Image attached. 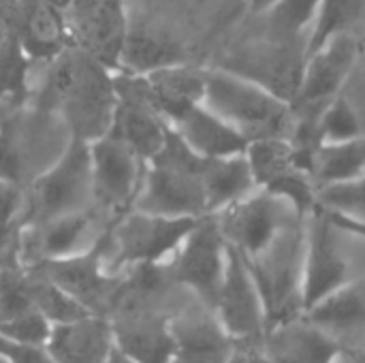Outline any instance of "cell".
Wrapping results in <instances>:
<instances>
[{
    "instance_id": "obj_18",
    "label": "cell",
    "mask_w": 365,
    "mask_h": 363,
    "mask_svg": "<svg viewBox=\"0 0 365 363\" xmlns=\"http://www.w3.org/2000/svg\"><path fill=\"white\" fill-rule=\"evenodd\" d=\"M45 349L53 363H107L115 349L113 325L109 319L92 315L53 325Z\"/></svg>"
},
{
    "instance_id": "obj_12",
    "label": "cell",
    "mask_w": 365,
    "mask_h": 363,
    "mask_svg": "<svg viewBox=\"0 0 365 363\" xmlns=\"http://www.w3.org/2000/svg\"><path fill=\"white\" fill-rule=\"evenodd\" d=\"M357 60V41L353 34L331 39L325 47L306 60L299 92L293 101V113H321L340 96Z\"/></svg>"
},
{
    "instance_id": "obj_20",
    "label": "cell",
    "mask_w": 365,
    "mask_h": 363,
    "mask_svg": "<svg viewBox=\"0 0 365 363\" xmlns=\"http://www.w3.org/2000/svg\"><path fill=\"white\" fill-rule=\"evenodd\" d=\"M180 137L201 156V158H229L246 154L250 139L242 135L227 120L210 111L205 105L188 111L175 126Z\"/></svg>"
},
{
    "instance_id": "obj_29",
    "label": "cell",
    "mask_w": 365,
    "mask_h": 363,
    "mask_svg": "<svg viewBox=\"0 0 365 363\" xmlns=\"http://www.w3.org/2000/svg\"><path fill=\"white\" fill-rule=\"evenodd\" d=\"M26 276H28V297L32 308L41 312L51 325H64L90 317V312L81 304H77L71 295H66L47 278L30 270L26 272Z\"/></svg>"
},
{
    "instance_id": "obj_30",
    "label": "cell",
    "mask_w": 365,
    "mask_h": 363,
    "mask_svg": "<svg viewBox=\"0 0 365 363\" xmlns=\"http://www.w3.org/2000/svg\"><path fill=\"white\" fill-rule=\"evenodd\" d=\"M323 0H278L265 15L267 32L282 39H306Z\"/></svg>"
},
{
    "instance_id": "obj_17",
    "label": "cell",
    "mask_w": 365,
    "mask_h": 363,
    "mask_svg": "<svg viewBox=\"0 0 365 363\" xmlns=\"http://www.w3.org/2000/svg\"><path fill=\"white\" fill-rule=\"evenodd\" d=\"M263 351L269 363H338L344 342L302 317L267 332Z\"/></svg>"
},
{
    "instance_id": "obj_45",
    "label": "cell",
    "mask_w": 365,
    "mask_h": 363,
    "mask_svg": "<svg viewBox=\"0 0 365 363\" xmlns=\"http://www.w3.org/2000/svg\"><path fill=\"white\" fill-rule=\"evenodd\" d=\"M4 39H6V34H4V30H2V28H0V45H2V43H4Z\"/></svg>"
},
{
    "instance_id": "obj_35",
    "label": "cell",
    "mask_w": 365,
    "mask_h": 363,
    "mask_svg": "<svg viewBox=\"0 0 365 363\" xmlns=\"http://www.w3.org/2000/svg\"><path fill=\"white\" fill-rule=\"evenodd\" d=\"M319 205L349 214V216H365V175H361L355 182L340 184V186H329L319 190Z\"/></svg>"
},
{
    "instance_id": "obj_38",
    "label": "cell",
    "mask_w": 365,
    "mask_h": 363,
    "mask_svg": "<svg viewBox=\"0 0 365 363\" xmlns=\"http://www.w3.org/2000/svg\"><path fill=\"white\" fill-rule=\"evenodd\" d=\"M21 212V188L17 184L0 180V225L17 223Z\"/></svg>"
},
{
    "instance_id": "obj_11",
    "label": "cell",
    "mask_w": 365,
    "mask_h": 363,
    "mask_svg": "<svg viewBox=\"0 0 365 363\" xmlns=\"http://www.w3.org/2000/svg\"><path fill=\"white\" fill-rule=\"evenodd\" d=\"M212 315L235 347H263L267 334L263 302L246 261L231 246L225 280Z\"/></svg>"
},
{
    "instance_id": "obj_32",
    "label": "cell",
    "mask_w": 365,
    "mask_h": 363,
    "mask_svg": "<svg viewBox=\"0 0 365 363\" xmlns=\"http://www.w3.org/2000/svg\"><path fill=\"white\" fill-rule=\"evenodd\" d=\"M30 60L26 58L17 39L6 36L0 45V101L21 98L26 94Z\"/></svg>"
},
{
    "instance_id": "obj_6",
    "label": "cell",
    "mask_w": 365,
    "mask_h": 363,
    "mask_svg": "<svg viewBox=\"0 0 365 363\" xmlns=\"http://www.w3.org/2000/svg\"><path fill=\"white\" fill-rule=\"evenodd\" d=\"M229 261V244L214 214L203 216L175 252L169 272L175 285L186 287L199 304L214 312Z\"/></svg>"
},
{
    "instance_id": "obj_5",
    "label": "cell",
    "mask_w": 365,
    "mask_h": 363,
    "mask_svg": "<svg viewBox=\"0 0 365 363\" xmlns=\"http://www.w3.org/2000/svg\"><path fill=\"white\" fill-rule=\"evenodd\" d=\"M201 218H167L143 212H128L107 227L113 270L141 263H163L175 257L184 240Z\"/></svg>"
},
{
    "instance_id": "obj_3",
    "label": "cell",
    "mask_w": 365,
    "mask_h": 363,
    "mask_svg": "<svg viewBox=\"0 0 365 363\" xmlns=\"http://www.w3.org/2000/svg\"><path fill=\"white\" fill-rule=\"evenodd\" d=\"M304 225L306 220L293 223L259 257H242L259 289L267 332L289 325L304 317Z\"/></svg>"
},
{
    "instance_id": "obj_15",
    "label": "cell",
    "mask_w": 365,
    "mask_h": 363,
    "mask_svg": "<svg viewBox=\"0 0 365 363\" xmlns=\"http://www.w3.org/2000/svg\"><path fill=\"white\" fill-rule=\"evenodd\" d=\"M115 349L135 363H171L175 336L171 321L154 310L120 312L111 319Z\"/></svg>"
},
{
    "instance_id": "obj_8",
    "label": "cell",
    "mask_w": 365,
    "mask_h": 363,
    "mask_svg": "<svg viewBox=\"0 0 365 363\" xmlns=\"http://www.w3.org/2000/svg\"><path fill=\"white\" fill-rule=\"evenodd\" d=\"M338 229L317 208L304 225V267L302 295L304 315L353 285L351 263L340 246Z\"/></svg>"
},
{
    "instance_id": "obj_19",
    "label": "cell",
    "mask_w": 365,
    "mask_h": 363,
    "mask_svg": "<svg viewBox=\"0 0 365 363\" xmlns=\"http://www.w3.org/2000/svg\"><path fill=\"white\" fill-rule=\"evenodd\" d=\"M171 327L175 336V355L171 363H227L233 355L235 344L205 308L203 312L173 319Z\"/></svg>"
},
{
    "instance_id": "obj_27",
    "label": "cell",
    "mask_w": 365,
    "mask_h": 363,
    "mask_svg": "<svg viewBox=\"0 0 365 363\" xmlns=\"http://www.w3.org/2000/svg\"><path fill=\"white\" fill-rule=\"evenodd\" d=\"M246 160L257 184V190H265L269 184L280 180L284 173L297 167L293 145L284 137L252 139L246 148Z\"/></svg>"
},
{
    "instance_id": "obj_43",
    "label": "cell",
    "mask_w": 365,
    "mask_h": 363,
    "mask_svg": "<svg viewBox=\"0 0 365 363\" xmlns=\"http://www.w3.org/2000/svg\"><path fill=\"white\" fill-rule=\"evenodd\" d=\"M45 4H49V6H53L56 11H60V13H64V15H68V11H71V6H73V2L75 0H43Z\"/></svg>"
},
{
    "instance_id": "obj_26",
    "label": "cell",
    "mask_w": 365,
    "mask_h": 363,
    "mask_svg": "<svg viewBox=\"0 0 365 363\" xmlns=\"http://www.w3.org/2000/svg\"><path fill=\"white\" fill-rule=\"evenodd\" d=\"M304 319L329 332L331 336L342 334V332L361 334L365 329V289H361L357 282H353L340 293L331 295L329 300L308 310Z\"/></svg>"
},
{
    "instance_id": "obj_39",
    "label": "cell",
    "mask_w": 365,
    "mask_h": 363,
    "mask_svg": "<svg viewBox=\"0 0 365 363\" xmlns=\"http://www.w3.org/2000/svg\"><path fill=\"white\" fill-rule=\"evenodd\" d=\"M319 210L329 218V223H331L340 233L357 235V237H364L365 240V218L349 216V214H340V212H334V210H327V208H321V205H319Z\"/></svg>"
},
{
    "instance_id": "obj_2",
    "label": "cell",
    "mask_w": 365,
    "mask_h": 363,
    "mask_svg": "<svg viewBox=\"0 0 365 363\" xmlns=\"http://www.w3.org/2000/svg\"><path fill=\"white\" fill-rule=\"evenodd\" d=\"M203 105L250 141L265 137L289 139L295 124L293 107L287 101L225 68L207 71Z\"/></svg>"
},
{
    "instance_id": "obj_25",
    "label": "cell",
    "mask_w": 365,
    "mask_h": 363,
    "mask_svg": "<svg viewBox=\"0 0 365 363\" xmlns=\"http://www.w3.org/2000/svg\"><path fill=\"white\" fill-rule=\"evenodd\" d=\"M310 175L319 190L349 184L365 175V133L351 141L321 145Z\"/></svg>"
},
{
    "instance_id": "obj_16",
    "label": "cell",
    "mask_w": 365,
    "mask_h": 363,
    "mask_svg": "<svg viewBox=\"0 0 365 363\" xmlns=\"http://www.w3.org/2000/svg\"><path fill=\"white\" fill-rule=\"evenodd\" d=\"M207 71L188 62L143 75V88L154 111L175 126L188 111L203 105Z\"/></svg>"
},
{
    "instance_id": "obj_22",
    "label": "cell",
    "mask_w": 365,
    "mask_h": 363,
    "mask_svg": "<svg viewBox=\"0 0 365 363\" xmlns=\"http://www.w3.org/2000/svg\"><path fill=\"white\" fill-rule=\"evenodd\" d=\"M184 62H186L184 47L175 39L152 28H128L118 73L143 77L154 71L184 64Z\"/></svg>"
},
{
    "instance_id": "obj_44",
    "label": "cell",
    "mask_w": 365,
    "mask_h": 363,
    "mask_svg": "<svg viewBox=\"0 0 365 363\" xmlns=\"http://www.w3.org/2000/svg\"><path fill=\"white\" fill-rule=\"evenodd\" d=\"M107 363H135L133 359H128L124 353H120L118 349H113V353H111V357H109V362Z\"/></svg>"
},
{
    "instance_id": "obj_28",
    "label": "cell",
    "mask_w": 365,
    "mask_h": 363,
    "mask_svg": "<svg viewBox=\"0 0 365 363\" xmlns=\"http://www.w3.org/2000/svg\"><path fill=\"white\" fill-rule=\"evenodd\" d=\"M364 11L365 0H323L306 43V60L331 39L351 34V28L357 24Z\"/></svg>"
},
{
    "instance_id": "obj_21",
    "label": "cell",
    "mask_w": 365,
    "mask_h": 363,
    "mask_svg": "<svg viewBox=\"0 0 365 363\" xmlns=\"http://www.w3.org/2000/svg\"><path fill=\"white\" fill-rule=\"evenodd\" d=\"M96 212L92 208L75 214H66L60 218H51L45 223H36L34 229V242L24 240L21 257L32 255V265L49 259H64L71 255H77V248L81 246L83 237H88L92 225H94Z\"/></svg>"
},
{
    "instance_id": "obj_13",
    "label": "cell",
    "mask_w": 365,
    "mask_h": 363,
    "mask_svg": "<svg viewBox=\"0 0 365 363\" xmlns=\"http://www.w3.org/2000/svg\"><path fill=\"white\" fill-rule=\"evenodd\" d=\"M201 173L148 165L145 178L133 203L135 210L167 218L210 216Z\"/></svg>"
},
{
    "instance_id": "obj_31",
    "label": "cell",
    "mask_w": 365,
    "mask_h": 363,
    "mask_svg": "<svg viewBox=\"0 0 365 363\" xmlns=\"http://www.w3.org/2000/svg\"><path fill=\"white\" fill-rule=\"evenodd\" d=\"M364 128L359 122V116L351 107V103L340 94L336 101H331L321 113H319V141L321 145L342 143L351 141L355 137H361Z\"/></svg>"
},
{
    "instance_id": "obj_9",
    "label": "cell",
    "mask_w": 365,
    "mask_h": 363,
    "mask_svg": "<svg viewBox=\"0 0 365 363\" xmlns=\"http://www.w3.org/2000/svg\"><path fill=\"white\" fill-rule=\"evenodd\" d=\"M32 218L45 223L88 210L92 190L90 143L71 139L56 165L34 182Z\"/></svg>"
},
{
    "instance_id": "obj_42",
    "label": "cell",
    "mask_w": 365,
    "mask_h": 363,
    "mask_svg": "<svg viewBox=\"0 0 365 363\" xmlns=\"http://www.w3.org/2000/svg\"><path fill=\"white\" fill-rule=\"evenodd\" d=\"M248 2V6L255 11V13H267L278 0H246Z\"/></svg>"
},
{
    "instance_id": "obj_36",
    "label": "cell",
    "mask_w": 365,
    "mask_h": 363,
    "mask_svg": "<svg viewBox=\"0 0 365 363\" xmlns=\"http://www.w3.org/2000/svg\"><path fill=\"white\" fill-rule=\"evenodd\" d=\"M24 248V223L0 225V272L19 270V257Z\"/></svg>"
},
{
    "instance_id": "obj_14",
    "label": "cell",
    "mask_w": 365,
    "mask_h": 363,
    "mask_svg": "<svg viewBox=\"0 0 365 363\" xmlns=\"http://www.w3.org/2000/svg\"><path fill=\"white\" fill-rule=\"evenodd\" d=\"M92 156V190L103 208L124 210L135 203L141 188V165L120 139L105 135L90 143Z\"/></svg>"
},
{
    "instance_id": "obj_24",
    "label": "cell",
    "mask_w": 365,
    "mask_h": 363,
    "mask_svg": "<svg viewBox=\"0 0 365 363\" xmlns=\"http://www.w3.org/2000/svg\"><path fill=\"white\" fill-rule=\"evenodd\" d=\"M17 41L30 62H51L71 47L68 19L64 13L38 0L30 9L21 28V36Z\"/></svg>"
},
{
    "instance_id": "obj_7",
    "label": "cell",
    "mask_w": 365,
    "mask_h": 363,
    "mask_svg": "<svg viewBox=\"0 0 365 363\" xmlns=\"http://www.w3.org/2000/svg\"><path fill=\"white\" fill-rule=\"evenodd\" d=\"M306 39L267 34L265 41L252 43L231 56L220 68L235 73L293 105L306 66Z\"/></svg>"
},
{
    "instance_id": "obj_37",
    "label": "cell",
    "mask_w": 365,
    "mask_h": 363,
    "mask_svg": "<svg viewBox=\"0 0 365 363\" xmlns=\"http://www.w3.org/2000/svg\"><path fill=\"white\" fill-rule=\"evenodd\" d=\"M0 355L9 363H53L45 347L19 344L0 338Z\"/></svg>"
},
{
    "instance_id": "obj_40",
    "label": "cell",
    "mask_w": 365,
    "mask_h": 363,
    "mask_svg": "<svg viewBox=\"0 0 365 363\" xmlns=\"http://www.w3.org/2000/svg\"><path fill=\"white\" fill-rule=\"evenodd\" d=\"M227 363H269L263 347H235Z\"/></svg>"
},
{
    "instance_id": "obj_46",
    "label": "cell",
    "mask_w": 365,
    "mask_h": 363,
    "mask_svg": "<svg viewBox=\"0 0 365 363\" xmlns=\"http://www.w3.org/2000/svg\"><path fill=\"white\" fill-rule=\"evenodd\" d=\"M0 363H9V362H6V359H4V357L0 355Z\"/></svg>"
},
{
    "instance_id": "obj_23",
    "label": "cell",
    "mask_w": 365,
    "mask_h": 363,
    "mask_svg": "<svg viewBox=\"0 0 365 363\" xmlns=\"http://www.w3.org/2000/svg\"><path fill=\"white\" fill-rule=\"evenodd\" d=\"M201 184L205 193L207 214H220L222 210L257 193V184L252 180V173L244 154L205 160Z\"/></svg>"
},
{
    "instance_id": "obj_1",
    "label": "cell",
    "mask_w": 365,
    "mask_h": 363,
    "mask_svg": "<svg viewBox=\"0 0 365 363\" xmlns=\"http://www.w3.org/2000/svg\"><path fill=\"white\" fill-rule=\"evenodd\" d=\"M118 105L113 73L71 45L49 62L38 90V113L62 116L71 139L94 143L111 128Z\"/></svg>"
},
{
    "instance_id": "obj_33",
    "label": "cell",
    "mask_w": 365,
    "mask_h": 363,
    "mask_svg": "<svg viewBox=\"0 0 365 363\" xmlns=\"http://www.w3.org/2000/svg\"><path fill=\"white\" fill-rule=\"evenodd\" d=\"M51 323L36 312L34 308L17 315L11 321L0 323V338L19 342V344H34V347H45L49 336H51Z\"/></svg>"
},
{
    "instance_id": "obj_4",
    "label": "cell",
    "mask_w": 365,
    "mask_h": 363,
    "mask_svg": "<svg viewBox=\"0 0 365 363\" xmlns=\"http://www.w3.org/2000/svg\"><path fill=\"white\" fill-rule=\"evenodd\" d=\"M107 255H109V233L105 229L90 250L64 259H49V261L34 263L30 265V272L53 282L77 304H81L92 317H103L111 321L115 312L122 278L105 272Z\"/></svg>"
},
{
    "instance_id": "obj_41",
    "label": "cell",
    "mask_w": 365,
    "mask_h": 363,
    "mask_svg": "<svg viewBox=\"0 0 365 363\" xmlns=\"http://www.w3.org/2000/svg\"><path fill=\"white\" fill-rule=\"evenodd\" d=\"M344 357L351 363H365V329L351 344H344Z\"/></svg>"
},
{
    "instance_id": "obj_10",
    "label": "cell",
    "mask_w": 365,
    "mask_h": 363,
    "mask_svg": "<svg viewBox=\"0 0 365 363\" xmlns=\"http://www.w3.org/2000/svg\"><path fill=\"white\" fill-rule=\"evenodd\" d=\"M214 216L227 244L246 259L259 257L284 229L297 220H304L289 205L263 190L252 193L250 197Z\"/></svg>"
},
{
    "instance_id": "obj_34",
    "label": "cell",
    "mask_w": 365,
    "mask_h": 363,
    "mask_svg": "<svg viewBox=\"0 0 365 363\" xmlns=\"http://www.w3.org/2000/svg\"><path fill=\"white\" fill-rule=\"evenodd\" d=\"M26 160L19 126L4 122L0 126V180L19 186L26 173Z\"/></svg>"
}]
</instances>
